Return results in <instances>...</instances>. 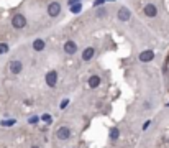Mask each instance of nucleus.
I'll use <instances>...</instances> for the list:
<instances>
[{
  "instance_id": "obj_1",
  "label": "nucleus",
  "mask_w": 169,
  "mask_h": 148,
  "mask_svg": "<svg viewBox=\"0 0 169 148\" xmlns=\"http://www.w3.org/2000/svg\"><path fill=\"white\" fill-rule=\"evenodd\" d=\"M12 25H13V28H18V30L25 28L26 26V17L22 13H15L13 18H12Z\"/></svg>"
},
{
  "instance_id": "obj_2",
  "label": "nucleus",
  "mask_w": 169,
  "mask_h": 148,
  "mask_svg": "<svg viewBox=\"0 0 169 148\" xmlns=\"http://www.w3.org/2000/svg\"><path fill=\"white\" fill-rule=\"evenodd\" d=\"M59 13H61V5H59V2H51L49 5H48V15H49V17H58Z\"/></svg>"
},
{
  "instance_id": "obj_3",
  "label": "nucleus",
  "mask_w": 169,
  "mask_h": 148,
  "mask_svg": "<svg viewBox=\"0 0 169 148\" xmlns=\"http://www.w3.org/2000/svg\"><path fill=\"white\" fill-rule=\"evenodd\" d=\"M143 13L150 18H154L156 15H158V9H156V5H153V3H148V5H144Z\"/></svg>"
},
{
  "instance_id": "obj_4",
  "label": "nucleus",
  "mask_w": 169,
  "mask_h": 148,
  "mask_svg": "<svg viewBox=\"0 0 169 148\" xmlns=\"http://www.w3.org/2000/svg\"><path fill=\"white\" fill-rule=\"evenodd\" d=\"M117 17H118V20L120 22H128L130 20V17H131V13H130V10L127 9V7H122V9L118 10V13H117Z\"/></svg>"
},
{
  "instance_id": "obj_5",
  "label": "nucleus",
  "mask_w": 169,
  "mask_h": 148,
  "mask_svg": "<svg viewBox=\"0 0 169 148\" xmlns=\"http://www.w3.org/2000/svg\"><path fill=\"white\" fill-rule=\"evenodd\" d=\"M23 69V64L22 61H18V59H13V61H10V73L12 74H20Z\"/></svg>"
},
{
  "instance_id": "obj_6",
  "label": "nucleus",
  "mask_w": 169,
  "mask_h": 148,
  "mask_svg": "<svg viewBox=\"0 0 169 148\" xmlns=\"http://www.w3.org/2000/svg\"><path fill=\"white\" fill-rule=\"evenodd\" d=\"M56 137L59 140H67L71 137V129H67V127H59L58 132H56Z\"/></svg>"
},
{
  "instance_id": "obj_7",
  "label": "nucleus",
  "mask_w": 169,
  "mask_h": 148,
  "mask_svg": "<svg viewBox=\"0 0 169 148\" xmlns=\"http://www.w3.org/2000/svg\"><path fill=\"white\" fill-rule=\"evenodd\" d=\"M46 84L49 87H54L56 84H58V73H56V71H49V73L46 74Z\"/></svg>"
},
{
  "instance_id": "obj_8",
  "label": "nucleus",
  "mask_w": 169,
  "mask_h": 148,
  "mask_svg": "<svg viewBox=\"0 0 169 148\" xmlns=\"http://www.w3.org/2000/svg\"><path fill=\"white\" fill-rule=\"evenodd\" d=\"M64 51H66V54H74L76 51H77V45H76L72 40H67V41L64 43Z\"/></svg>"
},
{
  "instance_id": "obj_9",
  "label": "nucleus",
  "mask_w": 169,
  "mask_h": 148,
  "mask_svg": "<svg viewBox=\"0 0 169 148\" xmlns=\"http://www.w3.org/2000/svg\"><path fill=\"white\" fill-rule=\"evenodd\" d=\"M94 54H95V48L89 46V48H86V50L82 51V59L84 61H90V59L94 58Z\"/></svg>"
},
{
  "instance_id": "obj_10",
  "label": "nucleus",
  "mask_w": 169,
  "mask_h": 148,
  "mask_svg": "<svg viewBox=\"0 0 169 148\" xmlns=\"http://www.w3.org/2000/svg\"><path fill=\"white\" fill-rule=\"evenodd\" d=\"M153 58H154V53H153L151 50H146V51H143V53H140V61L141 63H148V61H151Z\"/></svg>"
},
{
  "instance_id": "obj_11",
  "label": "nucleus",
  "mask_w": 169,
  "mask_h": 148,
  "mask_svg": "<svg viewBox=\"0 0 169 148\" xmlns=\"http://www.w3.org/2000/svg\"><path fill=\"white\" fill-rule=\"evenodd\" d=\"M45 41H43V40L41 38H38V40H35V41H33V50L35 51H43V50H45Z\"/></svg>"
},
{
  "instance_id": "obj_12",
  "label": "nucleus",
  "mask_w": 169,
  "mask_h": 148,
  "mask_svg": "<svg viewBox=\"0 0 169 148\" xmlns=\"http://www.w3.org/2000/svg\"><path fill=\"white\" fill-rule=\"evenodd\" d=\"M100 86V77L99 76H90L89 77V87H92V89H95V87Z\"/></svg>"
},
{
  "instance_id": "obj_13",
  "label": "nucleus",
  "mask_w": 169,
  "mask_h": 148,
  "mask_svg": "<svg viewBox=\"0 0 169 148\" xmlns=\"http://www.w3.org/2000/svg\"><path fill=\"white\" fill-rule=\"evenodd\" d=\"M118 138H120V130L115 129V127H113V129H110V140H113V142H115V140H118Z\"/></svg>"
},
{
  "instance_id": "obj_14",
  "label": "nucleus",
  "mask_w": 169,
  "mask_h": 148,
  "mask_svg": "<svg viewBox=\"0 0 169 148\" xmlns=\"http://www.w3.org/2000/svg\"><path fill=\"white\" fill-rule=\"evenodd\" d=\"M107 15H108V10H107V9H103V7L95 12V17H97V18H103V17H107Z\"/></svg>"
},
{
  "instance_id": "obj_15",
  "label": "nucleus",
  "mask_w": 169,
  "mask_h": 148,
  "mask_svg": "<svg viewBox=\"0 0 169 148\" xmlns=\"http://www.w3.org/2000/svg\"><path fill=\"white\" fill-rule=\"evenodd\" d=\"M80 10H82V5H80V2H79V3H74V5H71V12H72V13H79Z\"/></svg>"
},
{
  "instance_id": "obj_16",
  "label": "nucleus",
  "mask_w": 169,
  "mask_h": 148,
  "mask_svg": "<svg viewBox=\"0 0 169 148\" xmlns=\"http://www.w3.org/2000/svg\"><path fill=\"white\" fill-rule=\"evenodd\" d=\"M5 53H8V45L0 43V54H5Z\"/></svg>"
},
{
  "instance_id": "obj_17",
  "label": "nucleus",
  "mask_w": 169,
  "mask_h": 148,
  "mask_svg": "<svg viewBox=\"0 0 169 148\" xmlns=\"http://www.w3.org/2000/svg\"><path fill=\"white\" fill-rule=\"evenodd\" d=\"M3 127H10V125H15V120H3L2 122Z\"/></svg>"
},
{
  "instance_id": "obj_18",
  "label": "nucleus",
  "mask_w": 169,
  "mask_h": 148,
  "mask_svg": "<svg viewBox=\"0 0 169 148\" xmlns=\"http://www.w3.org/2000/svg\"><path fill=\"white\" fill-rule=\"evenodd\" d=\"M41 119H43V120H45V122H51V117H49V114H45Z\"/></svg>"
},
{
  "instance_id": "obj_19",
  "label": "nucleus",
  "mask_w": 169,
  "mask_h": 148,
  "mask_svg": "<svg viewBox=\"0 0 169 148\" xmlns=\"http://www.w3.org/2000/svg\"><path fill=\"white\" fill-rule=\"evenodd\" d=\"M103 2H105V0H95V2H94V7H99V5H102Z\"/></svg>"
},
{
  "instance_id": "obj_20",
  "label": "nucleus",
  "mask_w": 169,
  "mask_h": 148,
  "mask_svg": "<svg viewBox=\"0 0 169 148\" xmlns=\"http://www.w3.org/2000/svg\"><path fill=\"white\" fill-rule=\"evenodd\" d=\"M67 104H69V101H67V99H64V101L61 102V109H64V107H66Z\"/></svg>"
},
{
  "instance_id": "obj_21",
  "label": "nucleus",
  "mask_w": 169,
  "mask_h": 148,
  "mask_svg": "<svg viewBox=\"0 0 169 148\" xmlns=\"http://www.w3.org/2000/svg\"><path fill=\"white\" fill-rule=\"evenodd\" d=\"M79 2H80V0H69L67 3H69V7H71V5H74V3H79Z\"/></svg>"
},
{
  "instance_id": "obj_22",
  "label": "nucleus",
  "mask_w": 169,
  "mask_h": 148,
  "mask_svg": "<svg viewBox=\"0 0 169 148\" xmlns=\"http://www.w3.org/2000/svg\"><path fill=\"white\" fill-rule=\"evenodd\" d=\"M35 122H38V117H31L30 119V123H35Z\"/></svg>"
},
{
  "instance_id": "obj_23",
  "label": "nucleus",
  "mask_w": 169,
  "mask_h": 148,
  "mask_svg": "<svg viewBox=\"0 0 169 148\" xmlns=\"http://www.w3.org/2000/svg\"><path fill=\"white\" fill-rule=\"evenodd\" d=\"M148 127H150V122H144V123H143V130H146Z\"/></svg>"
},
{
  "instance_id": "obj_24",
  "label": "nucleus",
  "mask_w": 169,
  "mask_h": 148,
  "mask_svg": "<svg viewBox=\"0 0 169 148\" xmlns=\"http://www.w3.org/2000/svg\"><path fill=\"white\" fill-rule=\"evenodd\" d=\"M31 148H39V146H31Z\"/></svg>"
},
{
  "instance_id": "obj_25",
  "label": "nucleus",
  "mask_w": 169,
  "mask_h": 148,
  "mask_svg": "<svg viewBox=\"0 0 169 148\" xmlns=\"http://www.w3.org/2000/svg\"><path fill=\"white\" fill-rule=\"evenodd\" d=\"M110 2H113V0H110Z\"/></svg>"
}]
</instances>
